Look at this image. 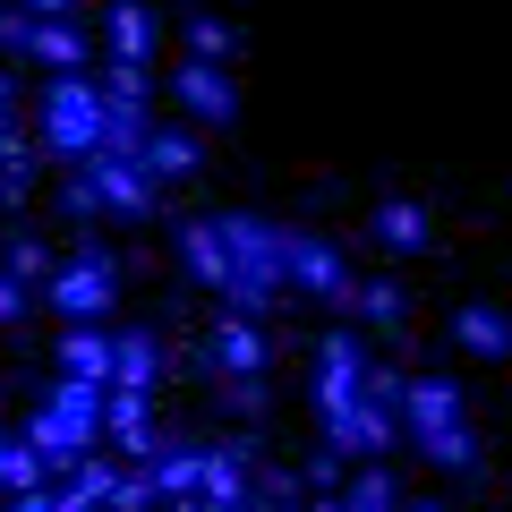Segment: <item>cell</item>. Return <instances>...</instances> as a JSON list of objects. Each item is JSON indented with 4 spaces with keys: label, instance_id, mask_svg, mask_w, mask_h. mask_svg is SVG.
<instances>
[{
    "label": "cell",
    "instance_id": "obj_1",
    "mask_svg": "<svg viewBox=\"0 0 512 512\" xmlns=\"http://www.w3.org/2000/svg\"><path fill=\"white\" fill-rule=\"evenodd\" d=\"M214 231H222V256H231L222 308L265 325V316L282 308V291H291V274H282V239H291V222H274V214H239V205H214Z\"/></svg>",
    "mask_w": 512,
    "mask_h": 512
},
{
    "label": "cell",
    "instance_id": "obj_2",
    "mask_svg": "<svg viewBox=\"0 0 512 512\" xmlns=\"http://www.w3.org/2000/svg\"><path fill=\"white\" fill-rule=\"evenodd\" d=\"M26 444H35L52 470H69V461H86L94 444H103V384H52V402L26 419Z\"/></svg>",
    "mask_w": 512,
    "mask_h": 512
},
{
    "label": "cell",
    "instance_id": "obj_3",
    "mask_svg": "<svg viewBox=\"0 0 512 512\" xmlns=\"http://www.w3.org/2000/svg\"><path fill=\"white\" fill-rule=\"evenodd\" d=\"M94 146H103V86H94V69L52 77V86H43V154L86 163Z\"/></svg>",
    "mask_w": 512,
    "mask_h": 512
},
{
    "label": "cell",
    "instance_id": "obj_4",
    "mask_svg": "<svg viewBox=\"0 0 512 512\" xmlns=\"http://www.w3.org/2000/svg\"><path fill=\"white\" fill-rule=\"evenodd\" d=\"M120 274H128V265L111 248H77V256H60V265H52L43 299H52L69 325H103V308L120 299Z\"/></svg>",
    "mask_w": 512,
    "mask_h": 512
},
{
    "label": "cell",
    "instance_id": "obj_5",
    "mask_svg": "<svg viewBox=\"0 0 512 512\" xmlns=\"http://www.w3.org/2000/svg\"><path fill=\"white\" fill-rule=\"evenodd\" d=\"M77 180L94 188V205H103V214H128V222H146L154 197H163V188L146 180V163H137V154H86V163H77Z\"/></svg>",
    "mask_w": 512,
    "mask_h": 512
},
{
    "label": "cell",
    "instance_id": "obj_6",
    "mask_svg": "<svg viewBox=\"0 0 512 512\" xmlns=\"http://www.w3.org/2000/svg\"><path fill=\"white\" fill-rule=\"evenodd\" d=\"M282 274H291V291L333 299V308H342V291H350V265H342V248H333L325 231H299V222H291V239H282Z\"/></svg>",
    "mask_w": 512,
    "mask_h": 512
},
{
    "label": "cell",
    "instance_id": "obj_7",
    "mask_svg": "<svg viewBox=\"0 0 512 512\" xmlns=\"http://www.w3.org/2000/svg\"><path fill=\"white\" fill-rule=\"evenodd\" d=\"M103 436L120 444L128 461H154V453L171 444V427L154 419V393H128V384H111V393H103Z\"/></svg>",
    "mask_w": 512,
    "mask_h": 512
},
{
    "label": "cell",
    "instance_id": "obj_8",
    "mask_svg": "<svg viewBox=\"0 0 512 512\" xmlns=\"http://www.w3.org/2000/svg\"><path fill=\"white\" fill-rule=\"evenodd\" d=\"M205 359H214V376H265L274 350H265V325H256V316H231V308H222L214 333H205Z\"/></svg>",
    "mask_w": 512,
    "mask_h": 512
},
{
    "label": "cell",
    "instance_id": "obj_9",
    "mask_svg": "<svg viewBox=\"0 0 512 512\" xmlns=\"http://www.w3.org/2000/svg\"><path fill=\"white\" fill-rule=\"evenodd\" d=\"M197 154H205V137L188 120H146V137H137V163H146L154 188L180 180V171H197Z\"/></svg>",
    "mask_w": 512,
    "mask_h": 512
},
{
    "label": "cell",
    "instance_id": "obj_10",
    "mask_svg": "<svg viewBox=\"0 0 512 512\" xmlns=\"http://www.w3.org/2000/svg\"><path fill=\"white\" fill-rule=\"evenodd\" d=\"M52 359H60L69 384H103V393H111V325H60Z\"/></svg>",
    "mask_w": 512,
    "mask_h": 512
},
{
    "label": "cell",
    "instance_id": "obj_11",
    "mask_svg": "<svg viewBox=\"0 0 512 512\" xmlns=\"http://www.w3.org/2000/svg\"><path fill=\"white\" fill-rule=\"evenodd\" d=\"M171 94H180L197 120H231V111H239L231 69H214V60H180V69H171Z\"/></svg>",
    "mask_w": 512,
    "mask_h": 512
},
{
    "label": "cell",
    "instance_id": "obj_12",
    "mask_svg": "<svg viewBox=\"0 0 512 512\" xmlns=\"http://www.w3.org/2000/svg\"><path fill=\"white\" fill-rule=\"evenodd\" d=\"M436 427H461V384L410 376L402 384V436H436Z\"/></svg>",
    "mask_w": 512,
    "mask_h": 512
},
{
    "label": "cell",
    "instance_id": "obj_13",
    "mask_svg": "<svg viewBox=\"0 0 512 512\" xmlns=\"http://www.w3.org/2000/svg\"><path fill=\"white\" fill-rule=\"evenodd\" d=\"M26 60H43V69H60V77L94 69V43H86V18H35V35H26Z\"/></svg>",
    "mask_w": 512,
    "mask_h": 512
},
{
    "label": "cell",
    "instance_id": "obj_14",
    "mask_svg": "<svg viewBox=\"0 0 512 512\" xmlns=\"http://www.w3.org/2000/svg\"><path fill=\"white\" fill-rule=\"evenodd\" d=\"M453 342L478 350V359H512V316L487 308V299H461L453 308Z\"/></svg>",
    "mask_w": 512,
    "mask_h": 512
},
{
    "label": "cell",
    "instance_id": "obj_15",
    "mask_svg": "<svg viewBox=\"0 0 512 512\" xmlns=\"http://www.w3.org/2000/svg\"><path fill=\"white\" fill-rule=\"evenodd\" d=\"M111 384H128V393H154V384H163V342H154L146 325L111 333Z\"/></svg>",
    "mask_w": 512,
    "mask_h": 512
},
{
    "label": "cell",
    "instance_id": "obj_16",
    "mask_svg": "<svg viewBox=\"0 0 512 512\" xmlns=\"http://www.w3.org/2000/svg\"><path fill=\"white\" fill-rule=\"evenodd\" d=\"M367 231H376L384 248H427V239H436V214H427L419 197H384L376 214H367Z\"/></svg>",
    "mask_w": 512,
    "mask_h": 512
},
{
    "label": "cell",
    "instance_id": "obj_17",
    "mask_svg": "<svg viewBox=\"0 0 512 512\" xmlns=\"http://www.w3.org/2000/svg\"><path fill=\"white\" fill-rule=\"evenodd\" d=\"M180 256H188V274H197L205 291H222V282H231V256H222L214 214H188V222H180Z\"/></svg>",
    "mask_w": 512,
    "mask_h": 512
},
{
    "label": "cell",
    "instance_id": "obj_18",
    "mask_svg": "<svg viewBox=\"0 0 512 512\" xmlns=\"http://www.w3.org/2000/svg\"><path fill=\"white\" fill-rule=\"evenodd\" d=\"M52 265H60V256H52V239H43V231H0V274H9V282L43 291V282H52Z\"/></svg>",
    "mask_w": 512,
    "mask_h": 512
},
{
    "label": "cell",
    "instance_id": "obj_19",
    "mask_svg": "<svg viewBox=\"0 0 512 512\" xmlns=\"http://www.w3.org/2000/svg\"><path fill=\"white\" fill-rule=\"evenodd\" d=\"M342 308L359 316V325H376V333H393V325H402V282H384V274H350V291H342Z\"/></svg>",
    "mask_w": 512,
    "mask_h": 512
},
{
    "label": "cell",
    "instance_id": "obj_20",
    "mask_svg": "<svg viewBox=\"0 0 512 512\" xmlns=\"http://www.w3.org/2000/svg\"><path fill=\"white\" fill-rule=\"evenodd\" d=\"M333 504H342V512H402V478L384 470V461H359V470L342 478Z\"/></svg>",
    "mask_w": 512,
    "mask_h": 512
},
{
    "label": "cell",
    "instance_id": "obj_21",
    "mask_svg": "<svg viewBox=\"0 0 512 512\" xmlns=\"http://www.w3.org/2000/svg\"><path fill=\"white\" fill-rule=\"evenodd\" d=\"M103 26H111V60H146V52H154V18H146V0H111Z\"/></svg>",
    "mask_w": 512,
    "mask_h": 512
},
{
    "label": "cell",
    "instance_id": "obj_22",
    "mask_svg": "<svg viewBox=\"0 0 512 512\" xmlns=\"http://www.w3.org/2000/svg\"><path fill=\"white\" fill-rule=\"evenodd\" d=\"M94 86H103V103H128V111L154 103V69H146V60H103V77H94Z\"/></svg>",
    "mask_w": 512,
    "mask_h": 512
},
{
    "label": "cell",
    "instance_id": "obj_23",
    "mask_svg": "<svg viewBox=\"0 0 512 512\" xmlns=\"http://www.w3.org/2000/svg\"><path fill=\"white\" fill-rule=\"evenodd\" d=\"M419 453L436 461V470H478V427H436V436H419Z\"/></svg>",
    "mask_w": 512,
    "mask_h": 512
},
{
    "label": "cell",
    "instance_id": "obj_24",
    "mask_svg": "<svg viewBox=\"0 0 512 512\" xmlns=\"http://www.w3.org/2000/svg\"><path fill=\"white\" fill-rule=\"evenodd\" d=\"M231 26H222V18H188V60H214V69H222V52H231Z\"/></svg>",
    "mask_w": 512,
    "mask_h": 512
},
{
    "label": "cell",
    "instance_id": "obj_25",
    "mask_svg": "<svg viewBox=\"0 0 512 512\" xmlns=\"http://www.w3.org/2000/svg\"><path fill=\"white\" fill-rule=\"evenodd\" d=\"M222 410L231 419H265V376H222Z\"/></svg>",
    "mask_w": 512,
    "mask_h": 512
},
{
    "label": "cell",
    "instance_id": "obj_26",
    "mask_svg": "<svg viewBox=\"0 0 512 512\" xmlns=\"http://www.w3.org/2000/svg\"><path fill=\"white\" fill-rule=\"evenodd\" d=\"M60 205H69V222H94V214H103V205H94V188L77 180V171H69V188H60Z\"/></svg>",
    "mask_w": 512,
    "mask_h": 512
},
{
    "label": "cell",
    "instance_id": "obj_27",
    "mask_svg": "<svg viewBox=\"0 0 512 512\" xmlns=\"http://www.w3.org/2000/svg\"><path fill=\"white\" fill-rule=\"evenodd\" d=\"M26 308H35V291H26V282H9V274H0V325H18Z\"/></svg>",
    "mask_w": 512,
    "mask_h": 512
},
{
    "label": "cell",
    "instance_id": "obj_28",
    "mask_svg": "<svg viewBox=\"0 0 512 512\" xmlns=\"http://www.w3.org/2000/svg\"><path fill=\"white\" fill-rule=\"evenodd\" d=\"M26 18H86V0H18Z\"/></svg>",
    "mask_w": 512,
    "mask_h": 512
},
{
    "label": "cell",
    "instance_id": "obj_29",
    "mask_svg": "<svg viewBox=\"0 0 512 512\" xmlns=\"http://www.w3.org/2000/svg\"><path fill=\"white\" fill-rule=\"evenodd\" d=\"M0 512H52V487H26V495H9Z\"/></svg>",
    "mask_w": 512,
    "mask_h": 512
},
{
    "label": "cell",
    "instance_id": "obj_30",
    "mask_svg": "<svg viewBox=\"0 0 512 512\" xmlns=\"http://www.w3.org/2000/svg\"><path fill=\"white\" fill-rule=\"evenodd\" d=\"M9 103H18V86H9V60H0V120H9Z\"/></svg>",
    "mask_w": 512,
    "mask_h": 512
},
{
    "label": "cell",
    "instance_id": "obj_31",
    "mask_svg": "<svg viewBox=\"0 0 512 512\" xmlns=\"http://www.w3.org/2000/svg\"><path fill=\"white\" fill-rule=\"evenodd\" d=\"M299 512H342V504H333V495H308V504H299Z\"/></svg>",
    "mask_w": 512,
    "mask_h": 512
},
{
    "label": "cell",
    "instance_id": "obj_32",
    "mask_svg": "<svg viewBox=\"0 0 512 512\" xmlns=\"http://www.w3.org/2000/svg\"><path fill=\"white\" fill-rule=\"evenodd\" d=\"M410 512H444V504H410Z\"/></svg>",
    "mask_w": 512,
    "mask_h": 512
}]
</instances>
